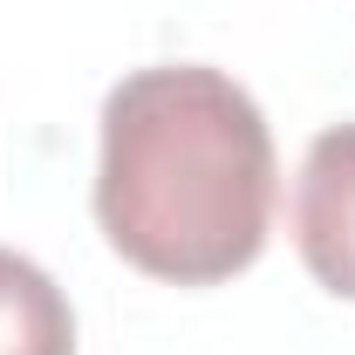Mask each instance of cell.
I'll use <instances>...</instances> for the list:
<instances>
[{
  "label": "cell",
  "instance_id": "obj_1",
  "mask_svg": "<svg viewBox=\"0 0 355 355\" xmlns=\"http://www.w3.org/2000/svg\"><path fill=\"white\" fill-rule=\"evenodd\" d=\"M273 130L260 103L205 62H157L110 89L96 225L150 280L219 287L273 232Z\"/></svg>",
  "mask_w": 355,
  "mask_h": 355
},
{
  "label": "cell",
  "instance_id": "obj_2",
  "mask_svg": "<svg viewBox=\"0 0 355 355\" xmlns=\"http://www.w3.org/2000/svg\"><path fill=\"white\" fill-rule=\"evenodd\" d=\"M294 246H301V266L335 301H355V123L321 130L301 157Z\"/></svg>",
  "mask_w": 355,
  "mask_h": 355
},
{
  "label": "cell",
  "instance_id": "obj_3",
  "mask_svg": "<svg viewBox=\"0 0 355 355\" xmlns=\"http://www.w3.org/2000/svg\"><path fill=\"white\" fill-rule=\"evenodd\" d=\"M0 355H76L69 294L7 246H0Z\"/></svg>",
  "mask_w": 355,
  "mask_h": 355
}]
</instances>
